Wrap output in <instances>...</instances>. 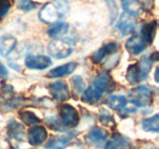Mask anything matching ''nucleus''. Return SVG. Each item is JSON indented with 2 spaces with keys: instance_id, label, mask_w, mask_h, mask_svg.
Instances as JSON below:
<instances>
[{
  "instance_id": "f257e3e1",
  "label": "nucleus",
  "mask_w": 159,
  "mask_h": 149,
  "mask_svg": "<svg viewBox=\"0 0 159 149\" xmlns=\"http://www.w3.org/2000/svg\"><path fill=\"white\" fill-rule=\"evenodd\" d=\"M131 100L136 106H147L152 103V91L148 86H139L131 92Z\"/></svg>"
},
{
  "instance_id": "f03ea898",
  "label": "nucleus",
  "mask_w": 159,
  "mask_h": 149,
  "mask_svg": "<svg viewBox=\"0 0 159 149\" xmlns=\"http://www.w3.org/2000/svg\"><path fill=\"white\" fill-rule=\"evenodd\" d=\"M72 47L66 43L65 40H60V39H53L49 44H48V53L49 55L55 57V59H64L66 56H69L72 53Z\"/></svg>"
},
{
  "instance_id": "7ed1b4c3",
  "label": "nucleus",
  "mask_w": 159,
  "mask_h": 149,
  "mask_svg": "<svg viewBox=\"0 0 159 149\" xmlns=\"http://www.w3.org/2000/svg\"><path fill=\"white\" fill-rule=\"evenodd\" d=\"M61 121L66 127H75L79 124V112L71 105H61L60 106Z\"/></svg>"
},
{
  "instance_id": "20e7f679",
  "label": "nucleus",
  "mask_w": 159,
  "mask_h": 149,
  "mask_svg": "<svg viewBox=\"0 0 159 149\" xmlns=\"http://www.w3.org/2000/svg\"><path fill=\"white\" fill-rule=\"evenodd\" d=\"M25 64L32 70H44L52 65V60L43 55H28L25 59Z\"/></svg>"
},
{
  "instance_id": "39448f33",
  "label": "nucleus",
  "mask_w": 159,
  "mask_h": 149,
  "mask_svg": "<svg viewBox=\"0 0 159 149\" xmlns=\"http://www.w3.org/2000/svg\"><path fill=\"white\" fill-rule=\"evenodd\" d=\"M48 137V132L44 127L42 126H36L33 125V127H31L27 132V139L30 142V144L32 146H40Z\"/></svg>"
},
{
  "instance_id": "423d86ee",
  "label": "nucleus",
  "mask_w": 159,
  "mask_h": 149,
  "mask_svg": "<svg viewBox=\"0 0 159 149\" xmlns=\"http://www.w3.org/2000/svg\"><path fill=\"white\" fill-rule=\"evenodd\" d=\"M49 91H50V94L53 95V98L59 102H65L70 98V92H69L66 83H64L61 81H57V82L52 83L49 86Z\"/></svg>"
},
{
  "instance_id": "0eeeda50",
  "label": "nucleus",
  "mask_w": 159,
  "mask_h": 149,
  "mask_svg": "<svg viewBox=\"0 0 159 149\" xmlns=\"http://www.w3.org/2000/svg\"><path fill=\"white\" fill-rule=\"evenodd\" d=\"M39 19L44 22H55L59 19H62L59 10L54 2H49L39 11Z\"/></svg>"
},
{
  "instance_id": "6e6552de",
  "label": "nucleus",
  "mask_w": 159,
  "mask_h": 149,
  "mask_svg": "<svg viewBox=\"0 0 159 149\" xmlns=\"http://www.w3.org/2000/svg\"><path fill=\"white\" fill-rule=\"evenodd\" d=\"M108 138V133L104 130H102L99 127H94L89 131V133L87 134V139L88 142L94 146L96 148H99V147H103L105 141Z\"/></svg>"
},
{
  "instance_id": "1a4fd4ad",
  "label": "nucleus",
  "mask_w": 159,
  "mask_h": 149,
  "mask_svg": "<svg viewBox=\"0 0 159 149\" xmlns=\"http://www.w3.org/2000/svg\"><path fill=\"white\" fill-rule=\"evenodd\" d=\"M135 21L129 15H122L116 25V31L120 32L121 36H127L135 31Z\"/></svg>"
},
{
  "instance_id": "9d476101",
  "label": "nucleus",
  "mask_w": 159,
  "mask_h": 149,
  "mask_svg": "<svg viewBox=\"0 0 159 149\" xmlns=\"http://www.w3.org/2000/svg\"><path fill=\"white\" fill-rule=\"evenodd\" d=\"M121 5L130 17H139L142 12V4L139 0H121Z\"/></svg>"
},
{
  "instance_id": "9b49d317",
  "label": "nucleus",
  "mask_w": 159,
  "mask_h": 149,
  "mask_svg": "<svg viewBox=\"0 0 159 149\" xmlns=\"http://www.w3.org/2000/svg\"><path fill=\"white\" fill-rule=\"evenodd\" d=\"M118 48H119L118 43H114V42L108 43L107 45H104L103 48H100L98 52H96V53L93 54V56H92L93 62H96V64H99V62H102V61L104 60V57H105L107 55H110V54L116 53Z\"/></svg>"
},
{
  "instance_id": "f8f14e48",
  "label": "nucleus",
  "mask_w": 159,
  "mask_h": 149,
  "mask_svg": "<svg viewBox=\"0 0 159 149\" xmlns=\"http://www.w3.org/2000/svg\"><path fill=\"white\" fill-rule=\"evenodd\" d=\"M16 47V38L5 34L0 38V55L7 56Z\"/></svg>"
},
{
  "instance_id": "ddd939ff",
  "label": "nucleus",
  "mask_w": 159,
  "mask_h": 149,
  "mask_svg": "<svg viewBox=\"0 0 159 149\" xmlns=\"http://www.w3.org/2000/svg\"><path fill=\"white\" fill-rule=\"evenodd\" d=\"M146 45L147 44L142 40V38L139 37H132L126 42V49L134 55H139L142 52H144Z\"/></svg>"
},
{
  "instance_id": "4468645a",
  "label": "nucleus",
  "mask_w": 159,
  "mask_h": 149,
  "mask_svg": "<svg viewBox=\"0 0 159 149\" xmlns=\"http://www.w3.org/2000/svg\"><path fill=\"white\" fill-rule=\"evenodd\" d=\"M94 87L99 88L102 92L104 91H111L113 87H115V84L111 82L110 76L108 74V72H102L100 74H98L93 82Z\"/></svg>"
},
{
  "instance_id": "2eb2a0df",
  "label": "nucleus",
  "mask_w": 159,
  "mask_h": 149,
  "mask_svg": "<svg viewBox=\"0 0 159 149\" xmlns=\"http://www.w3.org/2000/svg\"><path fill=\"white\" fill-rule=\"evenodd\" d=\"M102 95H103V92L100 91L99 88L92 86V87H88V88H86L83 91L82 100L86 102V103H89V104H94V103L99 102Z\"/></svg>"
},
{
  "instance_id": "dca6fc26",
  "label": "nucleus",
  "mask_w": 159,
  "mask_h": 149,
  "mask_svg": "<svg viewBox=\"0 0 159 149\" xmlns=\"http://www.w3.org/2000/svg\"><path fill=\"white\" fill-rule=\"evenodd\" d=\"M75 69H76V64L69 62V64H65V65H62V66L57 67V69H53L52 71L48 72L47 76H48V77H54V78H57V77H62V76L72 74V72L75 71Z\"/></svg>"
},
{
  "instance_id": "f3484780",
  "label": "nucleus",
  "mask_w": 159,
  "mask_h": 149,
  "mask_svg": "<svg viewBox=\"0 0 159 149\" xmlns=\"http://www.w3.org/2000/svg\"><path fill=\"white\" fill-rule=\"evenodd\" d=\"M74 137V133L71 134H66V136H61V137H58V138H54L52 141H49L45 146L47 149H64L69 143L70 141Z\"/></svg>"
},
{
  "instance_id": "a211bd4d",
  "label": "nucleus",
  "mask_w": 159,
  "mask_h": 149,
  "mask_svg": "<svg viewBox=\"0 0 159 149\" xmlns=\"http://www.w3.org/2000/svg\"><path fill=\"white\" fill-rule=\"evenodd\" d=\"M156 27H157V22H156V21L149 22V23H147V25H144V26L142 27L141 36H142V40H143L146 44H149V43L153 42Z\"/></svg>"
},
{
  "instance_id": "6ab92c4d",
  "label": "nucleus",
  "mask_w": 159,
  "mask_h": 149,
  "mask_svg": "<svg viewBox=\"0 0 159 149\" xmlns=\"http://www.w3.org/2000/svg\"><path fill=\"white\" fill-rule=\"evenodd\" d=\"M142 129L148 132H158L159 131V116L154 115L152 117H146L142 120Z\"/></svg>"
},
{
  "instance_id": "aec40b11",
  "label": "nucleus",
  "mask_w": 159,
  "mask_h": 149,
  "mask_svg": "<svg viewBox=\"0 0 159 149\" xmlns=\"http://www.w3.org/2000/svg\"><path fill=\"white\" fill-rule=\"evenodd\" d=\"M151 69H152V61H151V59H148L147 56H143V57L139 60V65H137L139 79H144V78L148 76Z\"/></svg>"
},
{
  "instance_id": "412c9836",
  "label": "nucleus",
  "mask_w": 159,
  "mask_h": 149,
  "mask_svg": "<svg viewBox=\"0 0 159 149\" xmlns=\"http://www.w3.org/2000/svg\"><path fill=\"white\" fill-rule=\"evenodd\" d=\"M127 100L125 97L122 95H110L107 100V104L109 108L114 109V110H120V109H124V106L126 105Z\"/></svg>"
},
{
  "instance_id": "4be33fe9",
  "label": "nucleus",
  "mask_w": 159,
  "mask_h": 149,
  "mask_svg": "<svg viewBox=\"0 0 159 149\" xmlns=\"http://www.w3.org/2000/svg\"><path fill=\"white\" fill-rule=\"evenodd\" d=\"M9 134L10 137L15 138V139H22L25 137V133H23V129L20 124H17L16 121H10L9 124Z\"/></svg>"
},
{
  "instance_id": "5701e85b",
  "label": "nucleus",
  "mask_w": 159,
  "mask_h": 149,
  "mask_svg": "<svg viewBox=\"0 0 159 149\" xmlns=\"http://www.w3.org/2000/svg\"><path fill=\"white\" fill-rule=\"evenodd\" d=\"M20 119L28 126H33L36 124H39L40 119L37 117V115L34 112L30 111V110H25L20 112Z\"/></svg>"
},
{
  "instance_id": "b1692460",
  "label": "nucleus",
  "mask_w": 159,
  "mask_h": 149,
  "mask_svg": "<svg viewBox=\"0 0 159 149\" xmlns=\"http://www.w3.org/2000/svg\"><path fill=\"white\" fill-rule=\"evenodd\" d=\"M126 78L127 81L131 83V84H136L139 81V70H137V65H131L129 66L127 69V72H126Z\"/></svg>"
},
{
  "instance_id": "393cba45",
  "label": "nucleus",
  "mask_w": 159,
  "mask_h": 149,
  "mask_svg": "<svg viewBox=\"0 0 159 149\" xmlns=\"http://www.w3.org/2000/svg\"><path fill=\"white\" fill-rule=\"evenodd\" d=\"M71 84L74 86V92H75V94H77V95L83 93V91H84V88H86L84 81L82 79L81 76H75V77H72V78H71Z\"/></svg>"
},
{
  "instance_id": "a878e982",
  "label": "nucleus",
  "mask_w": 159,
  "mask_h": 149,
  "mask_svg": "<svg viewBox=\"0 0 159 149\" xmlns=\"http://www.w3.org/2000/svg\"><path fill=\"white\" fill-rule=\"evenodd\" d=\"M67 27H69V25L67 23H58L57 26H54L52 29H49V36H52V37H59L61 34H64L66 31H67Z\"/></svg>"
},
{
  "instance_id": "bb28decb",
  "label": "nucleus",
  "mask_w": 159,
  "mask_h": 149,
  "mask_svg": "<svg viewBox=\"0 0 159 149\" xmlns=\"http://www.w3.org/2000/svg\"><path fill=\"white\" fill-rule=\"evenodd\" d=\"M111 141L114 142V144L116 146V148H126V147L130 146V141H129L126 137L120 136V134L113 136V139H111Z\"/></svg>"
},
{
  "instance_id": "cd10ccee",
  "label": "nucleus",
  "mask_w": 159,
  "mask_h": 149,
  "mask_svg": "<svg viewBox=\"0 0 159 149\" xmlns=\"http://www.w3.org/2000/svg\"><path fill=\"white\" fill-rule=\"evenodd\" d=\"M54 4L57 5V7H58V10H59L61 17L64 19V17L67 15V12H69V5H67V2H66L65 0H55Z\"/></svg>"
},
{
  "instance_id": "c85d7f7f",
  "label": "nucleus",
  "mask_w": 159,
  "mask_h": 149,
  "mask_svg": "<svg viewBox=\"0 0 159 149\" xmlns=\"http://www.w3.org/2000/svg\"><path fill=\"white\" fill-rule=\"evenodd\" d=\"M100 121H102V124H104L105 126L113 125V124H114V117H113L111 114H109L107 110H100Z\"/></svg>"
},
{
  "instance_id": "c756f323",
  "label": "nucleus",
  "mask_w": 159,
  "mask_h": 149,
  "mask_svg": "<svg viewBox=\"0 0 159 149\" xmlns=\"http://www.w3.org/2000/svg\"><path fill=\"white\" fill-rule=\"evenodd\" d=\"M11 7V2L9 0H0V19H4Z\"/></svg>"
},
{
  "instance_id": "7c9ffc66",
  "label": "nucleus",
  "mask_w": 159,
  "mask_h": 149,
  "mask_svg": "<svg viewBox=\"0 0 159 149\" xmlns=\"http://www.w3.org/2000/svg\"><path fill=\"white\" fill-rule=\"evenodd\" d=\"M37 6L36 2H33L32 0H21L20 4H19V7L23 11H30L32 9H34Z\"/></svg>"
},
{
  "instance_id": "2f4dec72",
  "label": "nucleus",
  "mask_w": 159,
  "mask_h": 149,
  "mask_svg": "<svg viewBox=\"0 0 159 149\" xmlns=\"http://www.w3.org/2000/svg\"><path fill=\"white\" fill-rule=\"evenodd\" d=\"M109 7H110V19H111V22H114L115 19H116V15H118V9H116V5L113 0H107Z\"/></svg>"
},
{
  "instance_id": "473e14b6",
  "label": "nucleus",
  "mask_w": 159,
  "mask_h": 149,
  "mask_svg": "<svg viewBox=\"0 0 159 149\" xmlns=\"http://www.w3.org/2000/svg\"><path fill=\"white\" fill-rule=\"evenodd\" d=\"M48 125H49V127L50 129H53V130H55V125H57V129L58 131H64V129L61 127V125H60L59 122H58V120L55 119V117H53V116H50L49 119H48Z\"/></svg>"
},
{
  "instance_id": "72a5a7b5",
  "label": "nucleus",
  "mask_w": 159,
  "mask_h": 149,
  "mask_svg": "<svg viewBox=\"0 0 159 149\" xmlns=\"http://www.w3.org/2000/svg\"><path fill=\"white\" fill-rule=\"evenodd\" d=\"M0 76H1L2 78H5V77L7 76V70H6V67L1 64V61H0Z\"/></svg>"
},
{
  "instance_id": "f704fd0d",
  "label": "nucleus",
  "mask_w": 159,
  "mask_h": 149,
  "mask_svg": "<svg viewBox=\"0 0 159 149\" xmlns=\"http://www.w3.org/2000/svg\"><path fill=\"white\" fill-rule=\"evenodd\" d=\"M104 149H116V146L114 144V142H113V141H109V142L105 144Z\"/></svg>"
},
{
  "instance_id": "c9c22d12",
  "label": "nucleus",
  "mask_w": 159,
  "mask_h": 149,
  "mask_svg": "<svg viewBox=\"0 0 159 149\" xmlns=\"http://www.w3.org/2000/svg\"><path fill=\"white\" fill-rule=\"evenodd\" d=\"M154 79H156V82H157V83L159 82V69L158 67L156 69V72H154Z\"/></svg>"
}]
</instances>
